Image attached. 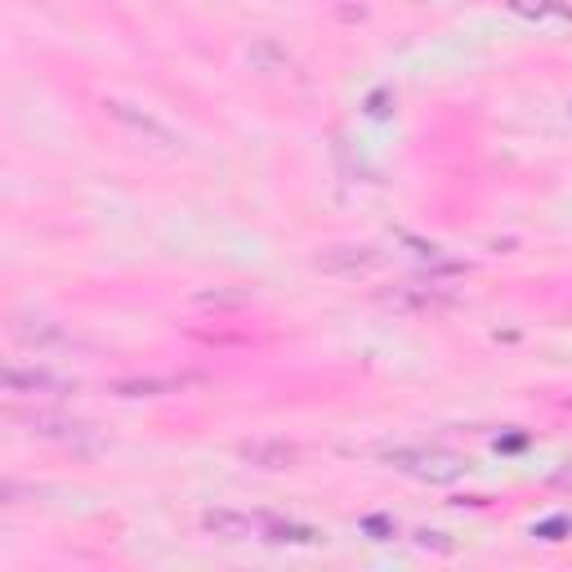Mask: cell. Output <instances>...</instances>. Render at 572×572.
Segmentation results:
<instances>
[{
  "mask_svg": "<svg viewBox=\"0 0 572 572\" xmlns=\"http://www.w3.org/2000/svg\"><path fill=\"white\" fill-rule=\"evenodd\" d=\"M510 9L514 14H523V18H572V9L564 5V0H510Z\"/></svg>",
  "mask_w": 572,
  "mask_h": 572,
  "instance_id": "obj_13",
  "label": "cell"
},
{
  "mask_svg": "<svg viewBox=\"0 0 572 572\" xmlns=\"http://www.w3.org/2000/svg\"><path fill=\"white\" fill-rule=\"evenodd\" d=\"M103 117L117 121L121 130H126L135 143H148V148L157 152H175L179 148V135L166 126L161 117H152L148 108H139V103H126V99H103Z\"/></svg>",
  "mask_w": 572,
  "mask_h": 572,
  "instance_id": "obj_2",
  "label": "cell"
},
{
  "mask_svg": "<svg viewBox=\"0 0 572 572\" xmlns=\"http://www.w3.org/2000/svg\"><path fill=\"white\" fill-rule=\"evenodd\" d=\"M237 456H242L246 465H255V470H295L300 465V447L286 443V438H251V443H237Z\"/></svg>",
  "mask_w": 572,
  "mask_h": 572,
  "instance_id": "obj_7",
  "label": "cell"
},
{
  "mask_svg": "<svg viewBox=\"0 0 572 572\" xmlns=\"http://www.w3.org/2000/svg\"><path fill=\"white\" fill-rule=\"evenodd\" d=\"M362 532H371L376 541H389V537H394V523L380 519V514H371V519H362Z\"/></svg>",
  "mask_w": 572,
  "mask_h": 572,
  "instance_id": "obj_15",
  "label": "cell"
},
{
  "mask_svg": "<svg viewBox=\"0 0 572 572\" xmlns=\"http://www.w3.org/2000/svg\"><path fill=\"white\" fill-rule=\"evenodd\" d=\"M313 269L331 273V278H371V273L380 269V251L376 246H327V251H318V260H313Z\"/></svg>",
  "mask_w": 572,
  "mask_h": 572,
  "instance_id": "obj_6",
  "label": "cell"
},
{
  "mask_svg": "<svg viewBox=\"0 0 572 572\" xmlns=\"http://www.w3.org/2000/svg\"><path fill=\"white\" fill-rule=\"evenodd\" d=\"M255 519H260V541H273V546H318L322 541V532L304 528V523H286L273 514H255Z\"/></svg>",
  "mask_w": 572,
  "mask_h": 572,
  "instance_id": "obj_10",
  "label": "cell"
},
{
  "mask_svg": "<svg viewBox=\"0 0 572 572\" xmlns=\"http://www.w3.org/2000/svg\"><path fill=\"white\" fill-rule=\"evenodd\" d=\"M416 546H421V550H438V555H452V550H456L443 532H416Z\"/></svg>",
  "mask_w": 572,
  "mask_h": 572,
  "instance_id": "obj_14",
  "label": "cell"
},
{
  "mask_svg": "<svg viewBox=\"0 0 572 572\" xmlns=\"http://www.w3.org/2000/svg\"><path fill=\"white\" fill-rule=\"evenodd\" d=\"M76 389H81L76 380L54 376V371L23 367V362H9L5 367V394H14V398H72Z\"/></svg>",
  "mask_w": 572,
  "mask_h": 572,
  "instance_id": "obj_4",
  "label": "cell"
},
{
  "mask_svg": "<svg viewBox=\"0 0 572 572\" xmlns=\"http://www.w3.org/2000/svg\"><path fill=\"white\" fill-rule=\"evenodd\" d=\"M202 528L219 541H251L260 537V519L255 514H237V510H206L202 514Z\"/></svg>",
  "mask_w": 572,
  "mask_h": 572,
  "instance_id": "obj_9",
  "label": "cell"
},
{
  "mask_svg": "<svg viewBox=\"0 0 572 572\" xmlns=\"http://www.w3.org/2000/svg\"><path fill=\"white\" fill-rule=\"evenodd\" d=\"M389 300H394V304H407V309H447V304H452L456 295L443 291V286L412 282V286H403V291H394Z\"/></svg>",
  "mask_w": 572,
  "mask_h": 572,
  "instance_id": "obj_12",
  "label": "cell"
},
{
  "mask_svg": "<svg viewBox=\"0 0 572 572\" xmlns=\"http://www.w3.org/2000/svg\"><path fill=\"white\" fill-rule=\"evenodd\" d=\"M202 385V376H139V380H121L112 385L117 398H161V394H184V389Z\"/></svg>",
  "mask_w": 572,
  "mask_h": 572,
  "instance_id": "obj_8",
  "label": "cell"
},
{
  "mask_svg": "<svg viewBox=\"0 0 572 572\" xmlns=\"http://www.w3.org/2000/svg\"><path fill=\"white\" fill-rule=\"evenodd\" d=\"M246 63H251V72H260V76H295V59L278 41H255L251 50H246Z\"/></svg>",
  "mask_w": 572,
  "mask_h": 572,
  "instance_id": "obj_11",
  "label": "cell"
},
{
  "mask_svg": "<svg viewBox=\"0 0 572 572\" xmlns=\"http://www.w3.org/2000/svg\"><path fill=\"white\" fill-rule=\"evenodd\" d=\"M385 465H394V470L412 474V479H421V483H456L470 470L465 456L443 452V447H389Z\"/></svg>",
  "mask_w": 572,
  "mask_h": 572,
  "instance_id": "obj_1",
  "label": "cell"
},
{
  "mask_svg": "<svg viewBox=\"0 0 572 572\" xmlns=\"http://www.w3.org/2000/svg\"><path fill=\"white\" fill-rule=\"evenodd\" d=\"M14 425L23 429L27 438L72 447V452H94V447H99V434H94V425L68 421V416H59V412H32V416H18V412H14Z\"/></svg>",
  "mask_w": 572,
  "mask_h": 572,
  "instance_id": "obj_3",
  "label": "cell"
},
{
  "mask_svg": "<svg viewBox=\"0 0 572 572\" xmlns=\"http://www.w3.org/2000/svg\"><path fill=\"white\" fill-rule=\"evenodd\" d=\"M9 340H14L18 349H32V354H54V349H72L76 345L59 322L36 318V313H18V318H9Z\"/></svg>",
  "mask_w": 572,
  "mask_h": 572,
  "instance_id": "obj_5",
  "label": "cell"
}]
</instances>
